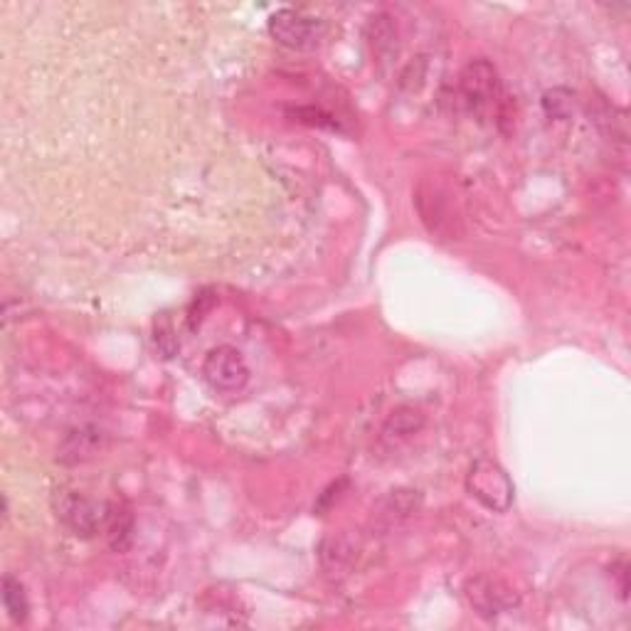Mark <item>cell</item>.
<instances>
[{
	"label": "cell",
	"mask_w": 631,
	"mask_h": 631,
	"mask_svg": "<svg viewBox=\"0 0 631 631\" xmlns=\"http://www.w3.org/2000/svg\"><path fill=\"white\" fill-rule=\"evenodd\" d=\"M572 106H575V97L567 89H550L543 94V109L550 119H567L572 114Z\"/></svg>",
	"instance_id": "obj_9"
},
{
	"label": "cell",
	"mask_w": 631,
	"mask_h": 631,
	"mask_svg": "<svg viewBox=\"0 0 631 631\" xmlns=\"http://www.w3.org/2000/svg\"><path fill=\"white\" fill-rule=\"evenodd\" d=\"M57 518L72 530L77 538H94L104 533L109 521L111 503L92 501L87 496H79L74 491H57L55 496Z\"/></svg>",
	"instance_id": "obj_3"
},
{
	"label": "cell",
	"mask_w": 631,
	"mask_h": 631,
	"mask_svg": "<svg viewBox=\"0 0 631 631\" xmlns=\"http://www.w3.org/2000/svg\"><path fill=\"white\" fill-rule=\"evenodd\" d=\"M104 535L116 553L129 550V545L134 543V516H131L129 508L114 506V503H111L109 521H106Z\"/></svg>",
	"instance_id": "obj_7"
},
{
	"label": "cell",
	"mask_w": 631,
	"mask_h": 631,
	"mask_svg": "<svg viewBox=\"0 0 631 631\" xmlns=\"http://www.w3.org/2000/svg\"><path fill=\"white\" fill-rule=\"evenodd\" d=\"M422 415L417 410H400L395 412V417H390L385 427V437H407V434H415L422 427Z\"/></svg>",
	"instance_id": "obj_10"
},
{
	"label": "cell",
	"mask_w": 631,
	"mask_h": 631,
	"mask_svg": "<svg viewBox=\"0 0 631 631\" xmlns=\"http://www.w3.org/2000/svg\"><path fill=\"white\" fill-rule=\"evenodd\" d=\"M466 491L491 513H503L511 508L516 486L501 464L493 459H476L466 474Z\"/></svg>",
	"instance_id": "obj_2"
},
{
	"label": "cell",
	"mask_w": 631,
	"mask_h": 631,
	"mask_svg": "<svg viewBox=\"0 0 631 631\" xmlns=\"http://www.w3.org/2000/svg\"><path fill=\"white\" fill-rule=\"evenodd\" d=\"M459 97L476 119L496 116V106L501 102V82H498L496 67L486 60L469 62L459 77Z\"/></svg>",
	"instance_id": "obj_1"
},
{
	"label": "cell",
	"mask_w": 631,
	"mask_h": 631,
	"mask_svg": "<svg viewBox=\"0 0 631 631\" xmlns=\"http://www.w3.org/2000/svg\"><path fill=\"white\" fill-rule=\"evenodd\" d=\"M3 607L8 612V617L15 624H23L30 614V602L28 592H25L23 582L13 575L3 577Z\"/></svg>",
	"instance_id": "obj_8"
},
{
	"label": "cell",
	"mask_w": 631,
	"mask_h": 631,
	"mask_svg": "<svg viewBox=\"0 0 631 631\" xmlns=\"http://www.w3.org/2000/svg\"><path fill=\"white\" fill-rule=\"evenodd\" d=\"M627 570H629L627 560H619L617 565H612V572L617 575V580H619V595H622L624 602H627V597H629V572Z\"/></svg>",
	"instance_id": "obj_12"
},
{
	"label": "cell",
	"mask_w": 631,
	"mask_h": 631,
	"mask_svg": "<svg viewBox=\"0 0 631 631\" xmlns=\"http://www.w3.org/2000/svg\"><path fill=\"white\" fill-rule=\"evenodd\" d=\"M94 447H97V434H87L82 429V432H72L70 437H67L65 442V449H62V459H65L67 454H72V461H82L87 459V456H92Z\"/></svg>",
	"instance_id": "obj_11"
},
{
	"label": "cell",
	"mask_w": 631,
	"mask_h": 631,
	"mask_svg": "<svg viewBox=\"0 0 631 631\" xmlns=\"http://www.w3.org/2000/svg\"><path fill=\"white\" fill-rule=\"evenodd\" d=\"M203 375L217 392H240L249 380V368L237 348L217 346L205 358Z\"/></svg>",
	"instance_id": "obj_5"
},
{
	"label": "cell",
	"mask_w": 631,
	"mask_h": 631,
	"mask_svg": "<svg viewBox=\"0 0 631 631\" xmlns=\"http://www.w3.org/2000/svg\"><path fill=\"white\" fill-rule=\"evenodd\" d=\"M269 35L286 50L309 52L321 45L323 23L314 15L301 13V10L281 8L269 18Z\"/></svg>",
	"instance_id": "obj_4"
},
{
	"label": "cell",
	"mask_w": 631,
	"mask_h": 631,
	"mask_svg": "<svg viewBox=\"0 0 631 631\" xmlns=\"http://www.w3.org/2000/svg\"><path fill=\"white\" fill-rule=\"evenodd\" d=\"M466 597L479 609L481 617H496V614L508 612L516 604V595L493 577H474L466 582Z\"/></svg>",
	"instance_id": "obj_6"
}]
</instances>
